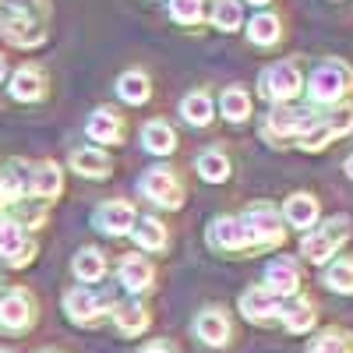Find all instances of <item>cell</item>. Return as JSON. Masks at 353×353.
<instances>
[{
	"mask_svg": "<svg viewBox=\"0 0 353 353\" xmlns=\"http://www.w3.org/2000/svg\"><path fill=\"white\" fill-rule=\"evenodd\" d=\"M343 170H346V176L353 181V156H346V163H343Z\"/></svg>",
	"mask_w": 353,
	"mask_h": 353,
	"instance_id": "39",
	"label": "cell"
},
{
	"mask_svg": "<svg viewBox=\"0 0 353 353\" xmlns=\"http://www.w3.org/2000/svg\"><path fill=\"white\" fill-rule=\"evenodd\" d=\"M346 241H350V216H332L301 241V254L314 265H325L332 254H339Z\"/></svg>",
	"mask_w": 353,
	"mask_h": 353,
	"instance_id": "4",
	"label": "cell"
},
{
	"mask_svg": "<svg viewBox=\"0 0 353 353\" xmlns=\"http://www.w3.org/2000/svg\"><path fill=\"white\" fill-rule=\"evenodd\" d=\"M138 191L149 198V201L163 205V209H181V205H184V184H181V176H176L173 170H166V166H152L138 181Z\"/></svg>",
	"mask_w": 353,
	"mask_h": 353,
	"instance_id": "7",
	"label": "cell"
},
{
	"mask_svg": "<svg viewBox=\"0 0 353 353\" xmlns=\"http://www.w3.org/2000/svg\"><path fill=\"white\" fill-rule=\"evenodd\" d=\"M117 276H121L124 290L141 293V290H149V286H152L156 269H152V261H149V258H141V254H128V258L121 261V269H117Z\"/></svg>",
	"mask_w": 353,
	"mask_h": 353,
	"instance_id": "19",
	"label": "cell"
},
{
	"mask_svg": "<svg viewBox=\"0 0 353 353\" xmlns=\"http://www.w3.org/2000/svg\"><path fill=\"white\" fill-rule=\"evenodd\" d=\"M265 290L272 297H293L301 290V272H297V261L293 258H276L269 269H265Z\"/></svg>",
	"mask_w": 353,
	"mask_h": 353,
	"instance_id": "13",
	"label": "cell"
},
{
	"mask_svg": "<svg viewBox=\"0 0 353 353\" xmlns=\"http://www.w3.org/2000/svg\"><path fill=\"white\" fill-rule=\"evenodd\" d=\"M241 226H244V237H248V248H279L286 241V226H283V212L276 205H248V209L237 216Z\"/></svg>",
	"mask_w": 353,
	"mask_h": 353,
	"instance_id": "2",
	"label": "cell"
},
{
	"mask_svg": "<svg viewBox=\"0 0 353 353\" xmlns=\"http://www.w3.org/2000/svg\"><path fill=\"white\" fill-rule=\"evenodd\" d=\"M219 110L230 124H244L248 117H251V92L244 85H230L223 88V96H219Z\"/></svg>",
	"mask_w": 353,
	"mask_h": 353,
	"instance_id": "22",
	"label": "cell"
},
{
	"mask_svg": "<svg viewBox=\"0 0 353 353\" xmlns=\"http://www.w3.org/2000/svg\"><path fill=\"white\" fill-rule=\"evenodd\" d=\"M36 258V244L25 237V226L11 216H0V261L11 269H25Z\"/></svg>",
	"mask_w": 353,
	"mask_h": 353,
	"instance_id": "8",
	"label": "cell"
},
{
	"mask_svg": "<svg viewBox=\"0 0 353 353\" xmlns=\"http://www.w3.org/2000/svg\"><path fill=\"white\" fill-rule=\"evenodd\" d=\"M325 121H329V128L336 131V138H339V134H350V131H353V106H339L332 117H325Z\"/></svg>",
	"mask_w": 353,
	"mask_h": 353,
	"instance_id": "37",
	"label": "cell"
},
{
	"mask_svg": "<svg viewBox=\"0 0 353 353\" xmlns=\"http://www.w3.org/2000/svg\"><path fill=\"white\" fill-rule=\"evenodd\" d=\"M301 88H304V78H301L297 64H290V61L269 64L261 71V78H258V92L269 103H276V106H286L290 99H297Z\"/></svg>",
	"mask_w": 353,
	"mask_h": 353,
	"instance_id": "6",
	"label": "cell"
},
{
	"mask_svg": "<svg viewBox=\"0 0 353 353\" xmlns=\"http://www.w3.org/2000/svg\"><path fill=\"white\" fill-rule=\"evenodd\" d=\"M96 230H103L106 237H124V233L134 230L138 223V212H134V205L131 201H121V198H113V201H103L96 216H92Z\"/></svg>",
	"mask_w": 353,
	"mask_h": 353,
	"instance_id": "9",
	"label": "cell"
},
{
	"mask_svg": "<svg viewBox=\"0 0 353 353\" xmlns=\"http://www.w3.org/2000/svg\"><path fill=\"white\" fill-rule=\"evenodd\" d=\"M336 138V131L329 128V121H325V117H321V121L311 128V131H304L301 138H297V145H301V149L304 152H321V149H325V145Z\"/></svg>",
	"mask_w": 353,
	"mask_h": 353,
	"instance_id": "33",
	"label": "cell"
},
{
	"mask_svg": "<svg viewBox=\"0 0 353 353\" xmlns=\"http://www.w3.org/2000/svg\"><path fill=\"white\" fill-rule=\"evenodd\" d=\"M279 25H283V21H279L276 14L261 11V14H254L251 25H248V39H251L254 46H276L279 36H283V28H279Z\"/></svg>",
	"mask_w": 353,
	"mask_h": 353,
	"instance_id": "27",
	"label": "cell"
},
{
	"mask_svg": "<svg viewBox=\"0 0 353 353\" xmlns=\"http://www.w3.org/2000/svg\"><path fill=\"white\" fill-rule=\"evenodd\" d=\"M283 325H286L293 336L307 332V329L314 325V307H311V301H297L293 307H283Z\"/></svg>",
	"mask_w": 353,
	"mask_h": 353,
	"instance_id": "31",
	"label": "cell"
},
{
	"mask_svg": "<svg viewBox=\"0 0 353 353\" xmlns=\"http://www.w3.org/2000/svg\"><path fill=\"white\" fill-rule=\"evenodd\" d=\"M46 0H0V39L18 50H36L46 43Z\"/></svg>",
	"mask_w": 353,
	"mask_h": 353,
	"instance_id": "1",
	"label": "cell"
},
{
	"mask_svg": "<svg viewBox=\"0 0 353 353\" xmlns=\"http://www.w3.org/2000/svg\"><path fill=\"white\" fill-rule=\"evenodd\" d=\"M321 121L318 113L311 110H297V106H272L261 121V138L272 141V145H283L286 138H301L304 131H311L314 124Z\"/></svg>",
	"mask_w": 353,
	"mask_h": 353,
	"instance_id": "5",
	"label": "cell"
},
{
	"mask_svg": "<svg viewBox=\"0 0 353 353\" xmlns=\"http://www.w3.org/2000/svg\"><path fill=\"white\" fill-rule=\"evenodd\" d=\"M36 321V301L25 290H8L0 297V329L8 332H21Z\"/></svg>",
	"mask_w": 353,
	"mask_h": 353,
	"instance_id": "10",
	"label": "cell"
},
{
	"mask_svg": "<svg viewBox=\"0 0 353 353\" xmlns=\"http://www.w3.org/2000/svg\"><path fill=\"white\" fill-rule=\"evenodd\" d=\"M353 92V71L343 61H325L318 64L307 78V96L318 106H336Z\"/></svg>",
	"mask_w": 353,
	"mask_h": 353,
	"instance_id": "3",
	"label": "cell"
},
{
	"mask_svg": "<svg viewBox=\"0 0 353 353\" xmlns=\"http://www.w3.org/2000/svg\"><path fill=\"white\" fill-rule=\"evenodd\" d=\"M248 4H254V8H261V4H269V0H248Z\"/></svg>",
	"mask_w": 353,
	"mask_h": 353,
	"instance_id": "41",
	"label": "cell"
},
{
	"mask_svg": "<svg viewBox=\"0 0 353 353\" xmlns=\"http://www.w3.org/2000/svg\"><path fill=\"white\" fill-rule=\"evenodd\" d=\"M311 353H353V339L346 332H325L311 343Z\"/></svg>",
	"mask_w": 353,
	"mask_h": 353,
	"instance_id": "36",
	"label": "cell"
},
{
	"mask_svg": "<svg viewBox=\"0 0 353 353\" xmlns=\"http://www.w3.org/2000/svg\"><path fill=\"white\" fill-rule=\"evenodd\" d=\"M11 96L18 103H39L46 96V71L39 64H21L11 74Z\"/></svg>",
	"mask_w": 353,
	"mask_h": 353,
	"instance_id": "12",
	"label": "cell"
},
{
	"mask_svg": "<svg viewBox=\"0 0 353 353\" xmlns=\"http://www.w3.org/2000/svg\"><path fill=\"white\" fill-rule=\"evenodd\" d=\"M0 353H11V350H0Z\"/></svg>",
	"mask_w": 353,
	"mask_h": 353,
	"instance_id": "43",
	"label": "cell"
},
{
	"mask_svg": "<svg viewBox=\"0 0 353 353\" xmlns=\"http://www.w3.org/2000/svg\"><path fill=\"white\" fill-rule=\"evenodd\" d=\"M194 332L201 343H209V346H223L230 339V321L219 307H209V311H201L198 321H194Z\"/></svg>",
	"mask_w": 353,
	"mask_h": 353,
	"instance_id": "20",
	"label": "cell"
},
{
	"mask_svg": "<svg viewBox=\"0 0 353 353\" xmlns=\"http://www.w3.org/2000/svg\"><path fill=\"white\" fill-rule=\"evenodd\" d=\"M71 170L88 176V181H103V176H110V156L103 149H74L71 152Z\"/></svg>",
	"mask_w": 353,
	"mask_h": 353,
	"instance_id": "21",
	"label": "cell"
},
{
	"mask_svg": "<svg viewBox=\"0 0 353 353\" xmlns=\"http://www.w3.org/2000/svg\"><path fill=\"white\" fill-rule=\"evenodd\" d=\"M241 311H244V318L248 321H272V318H279L283 314V307H279V297H272L265 286H258V290H248L244 297H241Z\"/></svg>",
	"mask_w": 353,
	"mask_h": 353,
	"instance_id": "18",
	"label": "cell"
},
{
	"mask_svg": "<svg viewBox=\"0 0 353 353\" xmlns=\"http://www.w3.org/2000/svg\"><path fill=\"white\" fill-rule=\"evenodd\" d=\"M85 131H88V138H92V141L117 145V141H124V117L113 113V110H96L92 117H88Z\"/></svg>",
	"mask_w": 353,
	"mask_h": 353,
	"instance_id": "17",
	"label": "cell"
},
{
	"mask_svg": "<svg viewBox=\"0 0 353 353\" xmlns=\"http://www.w3.org/2000/svg\"><path fill=\"white\" fill-rule=\"evenodd\" d=\"M141 145L152 156H170L176 149V131L166 121H149V124L141 128Z\"/></svg>",
	"mask_w": 353,
	"mask_h": 353,
	"instance_id": "23",
	"label": "cell"
},
{
	"mask_svg": "<svg viewBox=\"0 0 353 353\" xmlns=\"http://www.w3.org/2000/svg\"><path fill=\"white\" fill-rule=\"evenodd\" d=\"M43 353H57V350H43Z\"/></svg>",
	"mask_w": 353,
	"mask_h": 353,
	"instance_id": "42",
	"label": "cell"
},
{
	"mask_svg": "<svg viewBox=\"0 0 353 353\" xmlns=\"http://www.w3.org/2000/svg\"><path fill=\"white\" fill-rule=\"evenodd\" d=\"M181 113H184V121L188 124H194V128H209L212 124V99H209V92H191V96H184V103H181Z\"/></svg>",
	"mask_w": 353,
	"mask_h": 353,
	"instance_id": "28",
	"label": "cell"
},
{
	"mask_svg": "<svg viewBox=\"0 0 353 353\" xmlns=\"http://www.w3.org/2000/svg\"><path fill=\"white\" fill-rule=\"evenodd\" d=\"M170 18L176 25H198L205 18V0H170Z\"/></svg>",
	"mask_w": 353,
	"mask_h": 353,
	"instance_id": "34",
	"label": "cell"
},
{
	"mask_svg": "<svg viewBox=\"0 0 353 353\" xmlns=\"http://www.w3.org/2000/svg\"><path fill=\"white\" fill-rule=\"evenodd\" d=\"M141 353H170V350H166V346H163V343H152V346H145V350H141Z\"/></svg>",
	"mask_w": 353,
	"mask_h": 353,
	"instance_id": "38",
	"label": "cell"
},
{
	"mask_svg": "<svg viewBox=\"0 0 353 353\" xmlns=\"http://www.w3.org/2000/svg\"><path fill=\"white\" fill-rule=\"evenodd\" d=\"M61 191H64V173H61V166H57V163H39V166L28 170L25 194H32L39 201H50V198H57Z\"/></svg>",
	"mask_w": 353,
	"mask_h": 353,
	"instance_id": "14",
	"label": "cell"
},
{
	"mask_svg": "<svg viewBox=\"0 0 353 353\" xmlns=\"http://www.w3.org/2000/svg\"><path fill=\"white\" fill-rule=\"evenodd\" d=\"M325 286L336 293H353V258H339L325 269Z\"/></svg>",
	"mask_w": 353,
	"mask_h": 353,
	"instance_id": "32",
	"label": "cell"
},
{
	"mask_svg": "<svg viewBox=\"0 0 353 353\" xmlns=\"http://www.w3.org/2000/svg\"><path fill=\"white\" fill-rule=\"evenodd\" d=\"M4 74H8V64H4V57H0V81H4Z\"/></svg>",
	"mask_w": 353,
	"mask_h": 353,
	"instance_id": "40",
	"label": "cell"
},
{
	"mask_svg": "<svg viewBox=\"0 0 353 353\" xmlns=\"http://www.w3.org/2000/svg\"><path fill=\"white\" fill-rule=\"evenodd\" d=\"M117 96L131 106H141L152 99V85H149V74L145 71H124L121 81H117Z\"/></svg>",
	"mask_w": 353,
	"mask_h": 353,
	"instance_id": "24",
	"label": "cell"
},
{
	"mask_svg": "<svg viewBox=\"0 0 353 353\" xmlns=\"http://www.w3.org/2000/svg\"><path fill=\"white\" fill-rule=\"evenodd\" d=\"M209 244L216 251H244L248 237H244V226L237 216H216L209 226Z\"/></svg>",
	"mask_w": 353,
	"mask_h": 353,
	"instance_id": "15",
	"label": "cell"
},
{
	"mask_svg": "<svg viewBox=\"0 0 353 353\" xmlns=\"http://www.w3.org/2000/svg\"><path fill=\"white\" fill-rule=\"evenodd\" d=\"M145 329H149V311H145L141 304L117 307V332L121 336H141Z\"/></svg>",
	"mask_w": 353,
	"mask_h": 353,
	"instance_id": "30",
	"label": "cell"
},
{
	"mask_svg": "<svg viewBox=\"0 0 353 353\" xmlns=\"http://www.w3.org/2000/svg\"><path fill=\"white\" fill-rule=\"evenodd\" d=\"M131 237H134V244H138L141 251H163V248L170 244V237H166V226H163L156 216H145L141 223H134Z\"/></svg>",
	"mask_w": 353,
	"mask_h": 353,
	"instance_id": "25",
	"label": "cell"
},
{
	"mask_svg": "<svg viewBox=\"0 0 353 353\" xmlns=\"http://www.w3.org/2000/svg\"><path fill=\"white\" fill-rule=\"evenodd\" d=\"M113 304V297L106 293V297H96L92 290H85V286H74L64 293V311L71 321H78V325H92V321Z\"/></svg>",
	"mask_w": 353,
	"mask_h": 353,
	"instance_id": "11",
	"label": "cell"
},
{
	"mask_svg": "<svg viewBox=\"0 0 353 353\" xmlns=\"http://www.w3.org/2000/svg\"><path fill=\"white\" fill-rule=\"evenodd\" d=\"M212 25L223 28V32H233L241 25V4L237 0H216L212 4Z\"/></svg>",
	"mask_w": 353,
	"mask_h": 353,
	"instance_id": "35",
	"label": "cell"
},
{
	"mask_svg": "<svg viewBox=\"0 0 353 353\" xmlns=\"http://www.w3.org/2000/svg\"><path fill=\"white\" fill-rule=\"evenodd\" d=\"M71 272H74V279H81V283H96V279H103V276H106V258H103V251H99V248H85V251H78L74 261H71Z\"/></svg>",
	"mask_w": 353,
	"mask_h": 353,
	"instance_id": "26",
	"label": "cell"
},
{
	"mask_svg": "<svg viewBox=\"0 0 353 353\" xmlns=\"http://www.w3.org/2000/svg\"><path fill=\"white\" fill-rule=\"evenodd\" d=\"M283 219H286L293 230H311V226L318 223V198L307 194V191L290 194L286 205H283Z\"/></svg>",
	"mask_w": 353,
	"mask_h": 353,
	"instance_id": "16",
	"label": "cell"
},
{
	"mask_svg": "<svg viewBox=\"0 0 353 353\" xmlns=\"http://www.w3.org/2000/svg\"><path fill=\"white\" fill-rule=\"evenodd\" d=\"M198 176H201V181H209V184H223L226 176H230V159H226V152H219V149L201 152V156H198Z\"/></svg>",
	"mask_w": 353,
	"mask_h": 353,
	"instance_id": "29",
	"label": "cell"
}]
</instances>
